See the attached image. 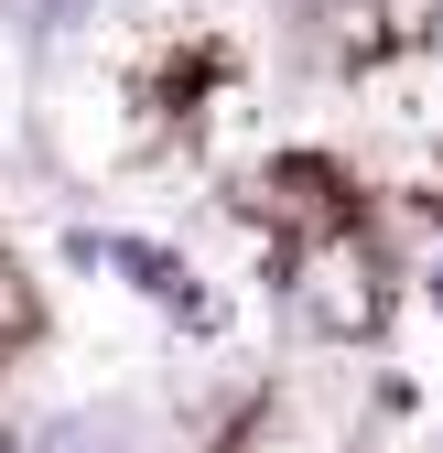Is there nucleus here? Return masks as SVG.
<instances>
[{
    "instance_id": "4",
    "label": "nucleus",
    "mask_w": 443,
    "mask_h": 453,
    "mask_svg": "<svg viewBox=\"0 0 443 453\" xmlns=\"http://www.w3.org/2000/svg\"><path fill=\"white\" fill-rule=\"evenodd\" d=\"M0 313H12V280H0Z\"/></svg>"
},
{
    "instance_id": "1",
    "label": "nucleus",
    "mask_w": 443,
    "mask_h": 453,
    "mask_svg": "<svg viewBox=\"0 0 443 453\" xmlns=\"http://www.w3.org/2000/svg\"><path fill=\"white\" fill-rule=\"evenodd\" d=\"M378 303H390V280H378V259L357 238H314L292 259V313L314 334H378Z\"/></svg>"
},
{
    "instance_id": "3",
    "label": "nucleus",
    "mask_w": 443,
    "mask_h": 453,
    "mask_svg": "<svg viewBox=\"0 0 443 453\" xmlns=\"http://www.w3.org/2000/svg\"><path fill=\"white\" fill-rule=\"evenodd\" d=\"M432 303H443V226H432Z\"/></svg>"
},
{
    "instance_id": "2",
    "label": "nucleus",
    "mask_w": 443,
    "mask_h": 453,
    "mask_svg": "<svg viewBox=\"0 0 443 453\" xmlns=\"http://www.w3.org/2000/svg\"><path fill=\"white\" fill-rule=\"evenodd\" d=\"M43 453H130V442H120V432H87V421H66V432L43 442Z\"/></svg>"
}]
</instances>
